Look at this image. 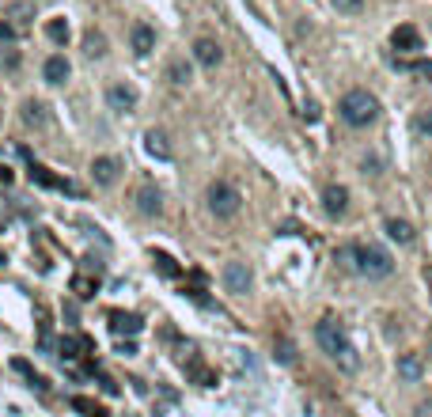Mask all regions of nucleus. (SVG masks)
I'll use <instances>...</instances> for the list:
<instances>
[{"mask_svg": "<svg viewBox=\"0 0 432 417\" xmlns=\"http://www.w3.org/2000/svg\"><path fill=\"white\" fill-rule=\"evenodd\" d=\"M315 342L322 345V353L334 360L338 368H345V372H357V368H360L357 345L349 342V334H345V330L338 327L334 319H322V323H318V327H315Z\"/></svg>", "mask_w": 432, "mask_h": 417, "instance_id": "obj_1", "label": "nucleus"}, {"mask_svg": "<svg viewBox=\"0 0 432 417\" xmlns=\"http://www.w3.org/2000/svg\"><path fill=\"white\" fill-rule=\"evenodd\" d=\"M338 118H342L345 125H353V129H364V125H372L375 118H379V99L364 88L345 91L342 103H338Z\"/></svg>", "mask_w": 432, "mask_h": 417, "instance_id": "obj_2", "label": "nucleus"}, {"mask_svg": "<svg viewBox=\"0 0 432 417\" xmlns=\"http://www.w3.org/2000/svg\"><path fill=\"white\" fill-rule=\"evenodd\" d=\"M353 270H357L360 277L379 281V277H391L394 273V258L375 243H357V262H353Z\"/></svg>", "mask_w": 432, "mask_h": 417, "instance_id": "obj_3", "label": "nucleus"}, {"mask_svg": "<svg viewBox=\"0 0 432 417\" xmlns=\"http://www.w3.org/2000/svg\"><path fill=\"white\" fill-rule=\"evenodd\" d=\"M205 201H209V213L216 216V220H231V216L243 209V194H239L231 182H224V179L209 182V190H205Z\"/></svg>", "mask_w": 432, "mask_h": 417, "instance_id": "obj_4", "label": "nucleus"}, {"mask_svg": "<svg viewBox=\"0 0 432 417\" xmlns=\"http://www.w3.org/2000/svg\"><path fill=\"white\" fill-rule=\"evenodd\" d=\"M220 277H224V288L236 292V296H246L251 292V285H254V273H251V266L246 262H228Z\"/></svg>", "mask_w": 432, "mask_h": 417, "instance_id": "obj_5", "label": "nucleus"}, {"mask_svg": "<svg viewBox=\"0 0 432 417\" xmlns=\"http://www.w3.org/2000/svg\"><path fill=\"white\" fill-rule=\"evenodd\" d=\"M133 209H137L140 216H160L164 213V194H160L152 182H144V186H137V194H133Z\"/></svg>", "mask_w": 432, "mask_h": 417, "instance_id": "obj_6", "label": "nucleus"}, {"mask_svg": "<svg viewBox=\"0 0 432 417\" xmlns=\"http://www.w3.org/2000/svg\"><path fill=\"white\" fill-rule=\"evenodd\" d=\"M118 175H122V160H114V155H95V160H91V179H95V186H114Z\"/></svg>", "mask_w": 432, "mask_h": 417, "instance_id": "obj_7", "label": "nucleus"}, {"mask_svg": "<svg viewBox=\"0 0 432 417\" xmlns=\"http://www.w3.org/2000/svg\"><path fill=\"white\" fill-rule=\"evenodd\" d=\"M31 182H34V186H42V190H65V194H80L73 182L58 179V175L49 171V167H42V164H31Z\"/></svg>", "mask_w": 432, "mask_h": 417, "instance_id": "obj_8", "label": "nucleus"}, {"mask_svg": "<svg viewBox=\"0 0 432 417\" xmlns=\"http://www.w3.org/2000/svg\"><path fill=\"white\" fill-rule=\"evenodd\" d=\"M106 103H110V110H133L137 107V88H129V84H110V88H106Z\"/></svg>", "mask_w": 432, "mask_h": 417, "instance_id": "obj_9", "label": "nucleus"}, {"mask_svg": "<svg viewBox=\"0 0 432 417\" xmlns=\"http://www.w3.org/2000/svg\"><path fill=\"white\" fill-rule=\"evenodd\" d=\"M194 61H197L201 68H216V65L224 61V53H220V46H216L212 38H197V42H194Z\"/></svg>", "mask_w": 432, "mask_h": 417, "instance_id": "obj_10", "label": "nucleus"}, {"mask_svg": "<svg viewBox=\"0 0 432 417\" xmlns=\"http://www.w3.org/2000/svg\"><path fill=\"white\" fill-rule=\"evenodd\" d=\"M322 209H327V216H345V209H349V190L327 186L322 190Z\"/></svg>", "mask_w": 432, "mask_h": 417, "instance_id": "obj_11", "label": "nucleus"}, {"mask_svg": "<svg viewBox=\"0 0 432 417\" xmlns=\"http://www.w3.org/2000/svg\"><path fill=\"white\" fill-rule=\"evenodd\" d=\"M19 118H23L27 129H42V125L49 122V110H46V103H38V99H27L23 107H19Z\"/></svg>", "mask_w": 432, "mask_h": 417, "instance_id": "obj_12", "label": "nucleus"}, {"mask_svg": "<svg viewBox=\"0 0 432 417\" xmlns=\"http://www.w3.org/2000/svg\"><path fill=\"white\" fill-rule=\"evenodd\" d=\"M391 46H394V49H402V53H417V49H421V34H417V27H409V23L394 27Z\"/></svg>", "mask_w": 432, "mask_h": 417, "instance_id": "obj_13", "label": "nucleus"}, {"mask_svg": "<svg viewBox=\"0 0 432 417\" xmlns=\"http://www.w3.org/2000/svg\"><path fill=\"white\" fill-rule=\"evenodd\" d=\"M129 42H133V53H137V58H148V53L155 49V31L148 23H137L129 31Z\"/></svg>", "mask_w": 432, "mask_h": 417, "instance_id": "obj_14", "label": "nucleus"}, {"mask_svg": "<svg viewBox=\"0 0 432 417\" xmlns=\"http://www.w3.org/2000/svg\"><path fill=\"white\" fill-rule=\"evenodd\" d=\"M68 73H73V65H68L61 53H53V58H46V65H42V76H46V84H65Z\"/></svg>", "mask_w": 432, "mask_h": 417, "instance_id": "obj_15", "label": "nucleus"}, {"mask_svg": "<svg viewBox=\"0 0 432 417\" xmlns=\"http://www.w3.org/2000/svg\"><path fill=\"white\" fill-rule=\"evenodd\" d=\"M140 327H144V323H140L137 315H125V311H110V330H114L118 338H122V334L137 338V334H140Z\"/></svg>", "mask_w": 432, "mask_h": 417, "instance_id": "obj_16", "label": "nucleus"}, {"mask_svg": "<svg viewBox=\"0 0 432 417\" xmlns=\"http://www.w3.org/2000/svg\"><path fill=\"white\" fill-rule=\"evenodd\" d=\"M144 148H148V155H155V160H171V144H167V133L164 129H148L144 133Z\"/></svg>", "mask_w": 432, "mask_h": 417, "instance_id": "obj_17", "label": "nucleus"}, {"mask_svg": "<svg viewBox=\"0 0 432 417\" xmlns=\"http://www.w3.org/2000/svg\"><path fill=\"white\" fill-rule=\"evenodd\" d=\"M398 376L406 379V383H417V379L424 376V360L417 357V353H402L398 357Z\"/></svg>", "mask_w": 432, "mask_h": 417, "instance_id": "obj_18", "label": "nucleus"}, {"mask_svg": "<svg viewBox=\"0 0 432 417\" xmlns=\"http://www.w3.org/2000/svg\"><path fill=\"white\" fill-rule=\"evenodd\" d=\"M73 292H76V300H91V296L99 292V277H91V273H76L73 277Z\"/></svg>", "mask_w": 432, "mask_h": 417, "instance_id": "obj_19", "label": "nucleus"}, {"mask_svg": "<svg viewBox=\"0 0 432 417\" xmlns=\"http://www.w3.org/2000/svg\"><path fill=\"white\" fill-rule=\"evenodd\" d=\"M383 228H387V236H391L394 243H402V247H406V243H414V228H409L406 220H398V216H391V220H387Z\"/></svg>", "mask_w": 432, "mask_h": 417, "instance_id": "obj_20", "label": "nucleus"}, {"mask_svg": "<svg viewBox=\"0 0 432 417\" xmlns=\"http://www.w3.org/2000/svg\"><path fill=\"white\" fill-rule=\"evenodd\" d=\"M46 38L53 42V46H65V42H68V23H65V16L49 19V23H46Z\"/></svg>", "mask_w": 432, "mask_h": 417, "instance_id": "obj_21", "label": "nucleus"}, {"mask_svg": "<svg viewBox=\"0 0 432 417\" xmlns=\"http://www.w3.org/2000/svg\"><path fill=\"white\" fill-rule=\"evenodd\" d=\"M167 80H171L175 88H186V84L194 80V73H190L186 61H171V65H167Z\"/></svg>", "mask_w": 432, "mask_h": 417, "instance_id": "obj_22", "label": "nucleus"}, {"mask_svg": "<svg viewBox=\"0 0 432 417\" xmlns=\"http://www.w3.org/2000/svg\"><path fill=\"white\" fill-rule=\"evenodd\" d=\"M58 349H61V357H65V360H76V357H80V349H91V342H88V338H61Z\"/></svg>", "mask_w": 432, "mask_h": 417, "instance_id": "obj_23", "label": "nucleus"}, {"mask_svg": "<svg viewBox=\"0 0 432 417\" xmlns=\"http://www.w3.org/2000/svg\"><path fill=\"white\" fill-rule=\"evenodd\" d=\"M273 357H277L281 364H288V368H292V364H296V345H292V338H277V342H273Z\"/></svg>", "mask_w": 432, "mask_h": 417, "instance_id": "obj_24", "label": "nucleus"}, {"mask_svg": "<svg viewBox=\"0 0 432 417\" xmlns=\"http://www.w3.org/2000/svg\"><path fill=\"white\" fill-rule=\"evenodd\" d=\"M152 262H155V270L164 273V277H171V281L182 273V270H179V262H175L171 254H164V251H155V254H152Z\"/></svg>", "mask_w": 432, "mask_h": 417, "instance_id": "obj_25", "label": "nucleus"}, {"mask_svg": "<svg viewBox=\"0 0 432 417\" xmlns=\"http://www.w3.org/2000/svg\"><path fill=\"white\" fill-rule=\"evenodd\" d=\"M8 19H16L12 27H27L34 19V8L31 4H23V0H16V4H8Z\"/></svg>", "mask_w": 432, "mask_h": 417, "instance_id": "obj_26", "label": "nucleus"}, {"mask_svg": "<svg viewBox=\"0 0 432 417\" xmlns=\"http://www.w3.org/2000/svg\"><path fill=\"white\" fill-rule=\"evenodd\" d=\"M84 53H88V58H103L106 53V38L99 31H88L84 34Z\"/></svg>", "mask_w": 432, "mask_h": 417, "instance_id": "obj_27", "label": "nucleus"}, {"mask_svg": "<svg viewBox=\"0 0 432 417\" xmlns=\"http://www.w3.org/2000/svg\"><path fill=\"white\" fill-rule=\"evenodd\" d=\"M414 133L424 140H432V110H417L414 114Z\"/></svg>", "mask_w": 432, "mask_h": 417, "instance_id": "obj_28", "label": "nucleus"}, {"mask_svg": "<svg viewBox=\"0 0 432 417\" xmlns=\"http://www.w3.org/2000/svg\"><path fill=\"white\" fill-rule=\"evenodd\" d=\"M186 372H190V376H194L201 387H212V383H216V376H212V372L205 368L201 360H190V364H186Z\"/></svg>", "mask_w": 432, "mask_h": 417, "instance_id": "obj_29", "label": "nucleus"}, {"mask_svg": "<svg viewBox=\"0 0 432 417\" xmlns=\"http://www.w3.org/2000/svg\"><path fill=\"white\" fill-rule=\"evenodd\" d=\"M338 266H345V270H353V262H357V243H345V247H338Z\"/></svg>", "mask_w": 432, "mask_h": 417, "instance_id": "obj_30", "label": "nucleus"}, {"mask_svg": "<svg viewBox=\"0 0 432 417\" xmlns=\"http://www.w3.org/2000/svg\"><path fill=\"white\" fill-rule=\"evenodd\" d=\"M0 68H8V73H16V68H19V53H16V49H8V53L0 49Z\"/></svg>", "mask_w": 432, "mask_h": 417, "instance_id": "obj_31", "label": "nucleus"}, {"mask_svg": "<svg viewBox=\"0 0 432 417\" xmlns=\"http://www.w3.org/2000/svg\"><path fill=\"white\" fill-rule=\"evenodd\" d=\"M330 4H334L338 12H349V16H353V12H360V8H364V0H330Z\"/></svg>", "mask_w": 432, "mask_h": 417, "instance_id": "obj_32", "label": "nucleus"}, {"mask_svg": "<svg viewBox=\"0 0 432 417\" xmlns=\"http://www.w3.org/2000/svg\"><path fill=\"white\" fill-rule=\"evenodd\" d=\"M402 68H409L417 76H432V61H414V65H402Z\"/></svg>", "mask_w": 432, "mask_h": 417, "instance_id": "obj_33", "label": "nucleus"}, {"mask_svg": "<svg viewBox=\"0 0 432 417\" xmlns=\"http://www.w3.org/2000/svg\"><path fill=\"white\" fill-rule=\"evenodd\" d=\"M360 167H364V175H379V167L383 164H379V155H364V164Z\"/></svg>", "mask_w": 432, "mask_h": 417, "instance_id": "obj_34", "label": "nucleus"}, {"mask_svg": "<svg viewBox=\"0 0 432 417\" xmlns=\"http://www.w3.org/2000/svg\"><path fill=\"white\" fill-rule=\"evenodd\" d=\"M12 368H16V372H19V376L34 379V368H31V364H27V360H23V357H19V360H12Z\"/></svg>", "mask_w": 432, "mask_h": 417, "instance_id": "obj_35", "label": "nucleus"}, {"mask_svg": "<svg viewBox=\"0 0 432 417\" xmlns=\"http://www.w3.org/2000/svg\"><path fill=\"white\" fill-rule=\"evenodd\" d=\"M16 38V27L12 23H0V46H4V42H12Z\"/></svg>", "mask_w": 432, "mask_h": 417, "instance_id": "obj_36", "label": "nucleus"}, {"mask_svg": "<svg viewBox=\"0 0 432 417\" xmlns=\"http://www.w3.org/2000/svg\"><path fill=\"white\" fill-rule=\"evenodd\" d=\"M99 383H103V391H106V394H118V383H114L110 376H103V372H99Z\"/></svg>", "mask_w": 432, "mask_h": 417, "instance_id": "obj_37", "label": "nucleus"}, {"mask_svg": "<svg viewBox=\"0 0 432 417\" xmlns=\"http://www.w3.org/2000/svg\"><path fill=\"white\" fill-rule=\"evenodd\" d=\"M303 118H307V122H318V103H307V107H303Z\"/></svg>", "mask_w": 432, "mask_h": 417, "instance_id": "obj_38", "label": "nucleus"}, {"mask_svg": "<svg viewBox=\"0 0 432 417\" xmlns=\"http://www.w3.org/2000/svg\"><path fill=\"white\" fill-rule=\"evenodd\" d=\"M76 315H80V307H76V300H68V303H65V319L76 323Z\"/></svg>", "mask_w": 432, "mask_h": 417, "instance_id": "obj_39", "label": "nucleus"}, {"mask_svg": "<svg viewBox=\"0 0 432 417\" xmlns=\"http://www.w3.org/2000/svg\"><path fill=\"white\" fill-rule=\"evenodd\" d=\"M414 417H432V402H417Z\"/></svg>", "mask_w": 432, "mask_h": 417, "instance_id": "obj_40", "label": "nucleus"}, {"mask_svg": "<svg viewBox=\"0 0 432 417\" xmlns=\"http://www.w3.org/2000/svg\"><path fill=\"white\" fill-rule=\"evenodd\" d=\"M118 353H122V357H137V345H133V342H122V345H118Z\"/></svg>", "mask_w": 432, "mask_h": 417, "instance_id": "obj_41", "label": "nucleus"}, {"mask_svg": "<svg viewBox=\"0 0 432 417\" xmlns=\"http://www.w3.org/2000/svg\"><path fill=\"white\" fill-rule=\"evenodd\" d=\"M0 182H4V186H8V182H12V171H8V167H4V164H0Z\"/></svg>", "mask_w": 432, "mask_h": 417, "instance_id": "obj_42", "label": "nucleus"}, {"mask_svg": "<svg viewBox=\"0 0 432 417\" xmlns=\"http://www.w3.org/2000/svg\"><path fill=\"white\" fill-rule=\"evenodd\" d=\"M429 357H432V334H429Z\"/></svg>", "mask_w": 432, "mask_h": 417, "instance_id": "obj_43", "label": "nucleus"}, {"mask_svg": "<svg viewBox=\"0 0 432 417\" xmlns=\"http://www.w3.org/2000/svg\"><path fill=\"white\" fill-rule=\"evenodd\" d=\"M0 262H4V254H0Z\"/></svg>", "mask_w": 432, "mask_h": 417, "instance_id": "obj_44", "label": "nucleus"}]
</instances>
